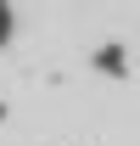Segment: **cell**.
<instances>
[{
    "label": "cell",
    "mask_w": 140,
    "mask_h": 146,
    "mask_svg": "<svg viewBox=\"0 0 140 146\" xmlns=\"http://www.w3.org/2000/svg\"><path fill=\"white\" fill-rule=\"evenodd\" d=\"M0 118H6V107H0Z\"/></svg>",
    "instance_id": "obj_2"
},
{
    "label": "cell",
    "mask_w": 140,
    "mask_h": 146,
    "mask_svg": "<svg viewBox=\"0 0 140 146\" xmlns=\"http://www.w3.org/2000/svg\"><path fill=\"white\" fill-rule=\"evenodd\" d=\"M11 34V11H6V6H0V39Z\"/></svg>",
    "instance_id": "obj_1"
}]
</instances>
